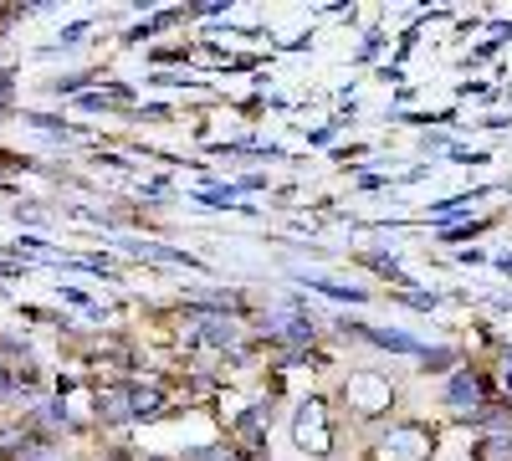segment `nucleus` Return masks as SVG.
I'll list each match as a JSON object with an SVG mask.
<instances>
[{
	"mask_svg": "<svg viewBox=\"0 0 512 461\" xmlns=\"http://www.w3.org/2000/svg\"><path fill=\"white\" fill-rule=\"evenodd\" d=\"M303 282L318 287V292H328V298H338V303H364V298H369V292H359V287H349V282H333V277H318V272H303Z\"/></svg>",
	"mask_w": 512,
	"mask_h": 461,
	"instance_id": "6",
	"label": "nucleus"
},
{
	"mask_svg": "<svg viewBox=\"0 0 512 461\" xmlns=\"http://www.w3.org/2000/svg\"><path fill=\"white\" fill-rule=\"evenodd\" d=\"M149 461H164V456H149Z\"/></svg>",
	"mask_w": 512,
	"mask_h": 461,
	"instance_id": "17",
	"label": "nucleus"
},
{
	"mask_svg": "<svg viewBox=\"0 0 512 461\" xmlns=\"http://www.w3.org/2000/svg\"><path fill=\"white\" fill-rule=\"evenodd\" d=\"M41 421H47V426H67V405H47V410H41Z\"/></svg>",
	"mask_w": 512,
	"mask_h": 461,
	"instance_id": "13",
	"label": "nucleus"
},
{
	"mask_svg": "<svg viewBox=\"0 0 512 461\" xmlns=\"http://www.w3.org/2000/svg\"><path fill=\"white\" fill-rule=\"evenodd\" d=\"M267 333H272V339H287V344H308L313 339V323L297 313V308H282V313H267Z\"/></svg>",
	"mask_w": 512,
	"mask_h": 461,
	"instance_id": "4",
	"label": "nucleus"
},
{
	"mask_svg": "<svg viewBox=\"0 0 512 461\" xmlns=\"http://www.w3.org/2000/svg\"><path fill=\"white\" fill-rule=\"evenodd\" d=\"M6 93H11V72H0V103H6Z\"/></svg>",
	"mask_w": 512,
	"mask_h": 461,
	"instance_id": "14",
	"label": "nucleus"
},
{
	"mask_svg": "<svg viewBox=\"0 0 512 461\" xmlns=\"http://www.w3.org/2000/svg\"><path fill=\"white\" fill-rule=\"evenodd\" d=\"M98 415L103 421H134V415H128V385L123 390H103L98 395Z\"/></svg>",
	"mask_w": 512,
	"mask_h": 461,
	"instance_id": "8",
	"label": "nucleus"
},
{
	"mask_svg": "<svg viewBox=\"0 0 512 461\" xmlns=\"http://www.w3.org/2000/svg\"><path fill=\"white\" fill-rule=\"evenodd\" d=\"M292 436H297V446L313 451V456H328V451H333V426H328V415H323V405H318V400H308L303 410H297Z\"/></svg>",
	"mask_w": 512,
	"mask_h": 461,
	"instance_id": "2",
	"label": "nucleus"
},
{
	"mask_svg": "<svg viewBox=\"0 0 512 461\" xmlns=\"http://www.w3.org/2000/svg\"><path fill=\"white\" fill-rule=\"evenodd\" d=\"M21 461H67V456H62L57 446H36V451H26Z\"/></svg>",
	"mask_w": 512,
	"mask_h": 461,
	"instance_id": "12",
	"label": "nucleus"
},
{
	"mask_svg": "<svg viewBox=\"0 0 512 461\" xmlns=\"http://www.w3.org/2000/svg\"><path fill=\"white\" fill-rule=\"evenodd\" d=\"M195 461H241V451H231V446H205V451H195Z\"/></svg>",
	"mask_w": 512,
	"mask_h": 461,
	"instance_id": "10",
	"label": "nucleus"
},
{
	"mask_svg": "<svg viewBox=\"0 0 512 461\" xmlns=\"http://www.w3.org/2000/svg\"><path fill=\"white\" fill-rule=\"evenodd\" d=\"M502 385H507V390H512V359H507V374H502Z\"/></svg>",
	"mask_w": 512,
	"mask_h": 461,
	"instance_id": "15",
	"label": "nucleus"
},
{
	"mask_svg": "<svg viewBox=\"0 0 512 461\" xmlns=\"http://www.w3.org/2000/svg\"><path fill=\"white\" fill-rule=\"evenodd\" d=\"M200 333H205V344H216V349L236 344V323L231 318H200Z\"/></svg>",
	"mask_w": 512,
	"mask_h": 461,
	"instance_id": "9",
	"label": "nucleus"
},
{
	"mask_svg": "<svg viewBox=\"0 0 512 461\" xmlns=\"http://www.w3.org/2000/svg\"><path fill=\"white\" fill-rule=\"evenodd\" d=\"M6 385H11V374H6V369H0V390H6Z\"/></svg>",
	"mask_w": 512,
	"mask_h": 461,
	"instance_id": "16",
	"label": "nucleus"
},
{
	"mask_svg": "<svg viewBox=\"0 0 512 461\" xmlns=\"http://www.w3.org/2000/svg\"><path fill=\"white\" fill-rule=\"evenodd\" d=\"M446 400H451L456 410H466V415H477V410H482V400H487V385L477 380V374H456L451 390H446Z\"/></svg>",
	"mask_w": 512,
	"mask_h": 461,
	"instance_id": "5",
	"label": "nucleus"
},
{
	"mask_svg": "<svg viewBox=\"0 0 512 461\" xmlns=\"http://www.w3.org/2000/svg\"><path fill=\"white\" fill-rule=\"evenodd\" d=\"M349 405L359 415H379L384 405H390V385H384L379 374H359V380H349Z\"/></svg>",
	"mask_w": 512,
	"mask_h": 461,
	"instance_id": "3",
	"label": "nucleus"
},
{
	"mask_svg": "<svg viewBox=\"0 0 512 461\" xmlns=\"http://www.w3.org/2000/svg\"><path fill=\"white\" fill-rule=\"evenodd\" d=\"M482 456H492V461H507V456H512V436H497V441H487V446H482Z\"/></svg>",
	"mask_w": 512,
	"mask_h": 461,
	"instance_id": "11",
	"label": "nucleus"
},
{
	"mask_svg": "<svg viewBox=\"0 0 512 461\" xmlns=\"http://www.w3.org/2000/svg\"><path fill=\"white\" fill-rule=\"evenodd\" d=\"M431 451H436L431 426H420V421H400V426H390V436H384L379 461H425Z\"/></svg>",
	"mask_w": 512,
	"mask_h": 461,
	"instance_id": "1",
	"label": "nucleus"
},
{
	"mask_svg": "<svg viewBox=\"0 0 512 461\" xmlns=\"http://www.w3.org/2000/svg\"><path fill=\"white\" fill-rule=\"evenodd\" d=\"M164 405V395L159 390H144V385H128V415H134V421H149V415Z\"/></svg>",
	"mask_w": 512,
	"mask_h": 461,
	"instance_id": "7",
	"label": "nucleus"
}]
</instances>
